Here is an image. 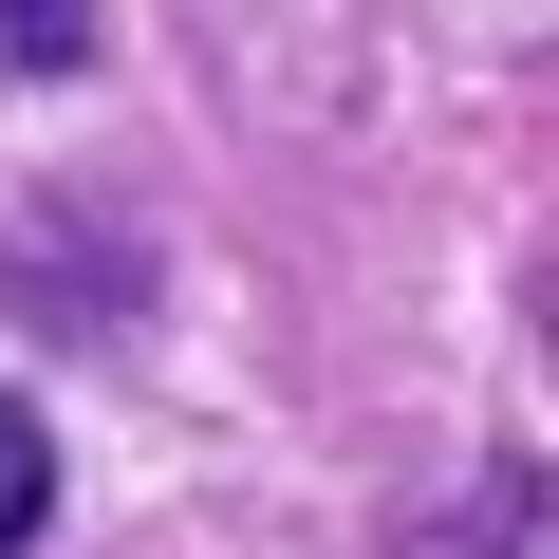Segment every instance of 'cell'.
Listing matches in <instances>:
<instances>
[{
  "label": "cell",
  "mask_w": 559,
  "mask_h": 559,
  "mask_svg": "<svg viewBox=\"0 0 559 559\" xmlns=\"http://www.w3.org/2000/svg\"><path fill=\"white\" fill-rule=\"evenodd\" d=\"M57 540V429H38V392H0V559H38Z\"/></svg>",
  "instance_id": "6da1fadb"
},
{
  "label": "cell",
  "mask_w": 559,
  "mask_h": 559,
  "mask_svg": "<svg viewBox=\"0 0 559 559\" xmlns=\"http://www.w3.org/2000/svg\"><path fill=\"white\" fill-rule=\"evenodd\" d=\"M0 57L20 75H94V0H0Z\"/></svg>",
  "instance_id": "7a4b0ae2"
}]
</instances>
